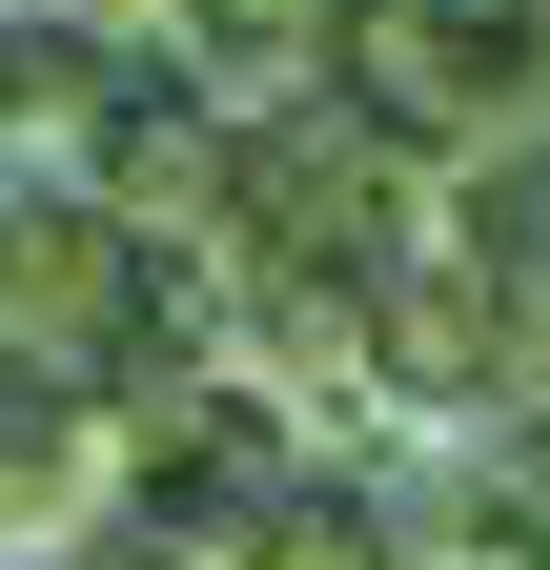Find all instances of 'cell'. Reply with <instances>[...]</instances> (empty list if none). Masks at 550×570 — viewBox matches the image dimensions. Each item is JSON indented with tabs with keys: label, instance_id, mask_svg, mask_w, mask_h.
Segmentation results:
<instances>
[{
	"label": "cell",
	"instance_id": "cell-2",
	"mask_svg": "<svg viewBox=\"0 0 550 570\" xmlns=\"http://www.w3.org/2000/svg\"><path fill=\"white\" fill-rule=\"evenodd\" d=\"M122 21H82V0H0V142L21 164H82V122H102V82H122Z\"/></svg>",
	"mask_w": 550,
	"mask_h": 570
},
{
	"label": "cell",
	"instance_id": "cell-6",
	"mask_svg": "<svg viewBox=\"0 0 550 570\" xmlns=\"http://www.w3.org/2000/svg\"><path fill=\"white\" fill-rule=\"evenodd\" d=\"M82 21H122V41H164V21H184V0H82Z\"/></svg>",
	"mask_w": 550,
	"mask_h": 570
},
{
	"label": "cell",
	"instance_id": "cell-5",
	"mask_svg": "<svg viewBox=\"0 0 550 570\" xmlns=\"http://www.w3.org/2000/svg\"><path fill=\"white\" fill-rule=\"evenodd\" d=\"M0 570H144L122 530H41V550H0Z\"/></svg>",
	"mask_w": 550,
	"mask_h": 570
},
{
	"label": "cell",
	"instance_id": "cell-3",
	"mask_svg": "<svg viewBox=\"0 0 550 570\" xmlns=\"http://www.w3.org/2000/svg\"><path fill=\"white\" fill-rule=\"evenodd\" d=\"M204 82H245V102H286V82H347V41H367V0H184L164 21Z\"/></svg>",
	"mask_w": 550,
	"mask_h": 570
},
{
	"label": "cell",
	"instance_id": "cell-1",
	"mask_svg": "<svg viewBox=\"0 0 550 570\" xmlns=\"http://www.w3.org/2000/svg\"><path fill=\"white\" fill-rule=\"evenodd\" d=\"M204 346V265H164L82 164H21L0 142V367L82 387V407H144Z\"/></svg>",
	"mask_w": 550,
	"mask_h": 570
},
{
	"label": "cell",
	"instance_id": "cell-4",
	"mask_svg": "<svg viewBox=\"0 0 550 570\" xmlns=\"http://www.w3.org/2000/svg\"><path fill=\"white\" fill-rule=\"evenodd\" d=\"M449 245L490 265L510 306H530V346H550V122H530V142H490V164L449 184Z\"/></svg>",
	"mask_w": 550,
	"mask_h": 570
}]
</instances>
